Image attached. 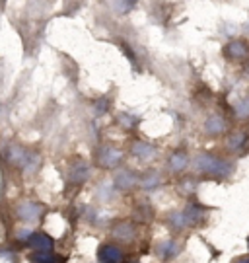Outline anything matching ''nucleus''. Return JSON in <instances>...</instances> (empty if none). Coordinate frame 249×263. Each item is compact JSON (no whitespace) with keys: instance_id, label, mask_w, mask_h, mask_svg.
Returning a JSON list of instances; mask_svg holds the SVG:
<instances>
[{"instance_id":"17","label":"nucleus","mask_w":249,"mask_h":263,"mask_svg":"<svg viewBox=\"0 0 249 263\" xmlns=\"http://www.w3.org/2000/svg\"><path fill=\"white\" fill-rule=\"evenodd\" d=\"M247 246H249V240H247Z\"/></svg>"},{"instance_id":"2","label":"nucleus","mask_w":249,"mask_h":263,"mask_svg":"<svg viewBox=\"0 0 249 263\" xmlns=\"http://www.w3.org/2000/svg\"><path fill=\"white\" fill-rule=\"evenodd\" d=\"M98 259H100V263H125V254H123V250L117 248V246L107 244L100 248Z\"/></svg>"},{"instance_id":"16","label":"nucleus","mask_w":249,"mask_h":263,"mask_svg":"<svg viewBox=\"0 0 249 263\" xmlns=\"http://www.w3.org/2000/svg\"><path fill=\"white\" fill-rule=\"evenodd\" d=\"M236 263H249V257H241V259H238Z\"/></svg>"},{"instance_id":"9","label":"nucleus","mask_w":249,"mask_h":263,"mask_svg":"<svg viewBox=\"0 0 249 263\" xmlns=\"http://www.w3.org/2000/svg\"><path fill=\"white\" fill-rule=\"evenodd\" d=\"M185 166H187V156H185L183 152L174 154V156H171V160H169V168L174 170V172H181Z\"/></svg>"},{"instance_id":"14","label":"nucleus","mask_w":249,"mask_h":263,"mask_svg":"<svg viewBox=\"0 0 249 263\" xmlns=\"http://www.w3.org/2000/svg\"><path fill=\"white\" fill-rule=\"evenodd\" d=\"M158 183H160V176H158L156 172H148L146 176H144V179H142V185H144V187H156Z\"/></svg>"},{"instance_id":"15","label":"nucleus","mask_w":249,"mask_h":263,"mask_svg":"<svg viewBox=\"0 0 249 263\" xmlns=\"http://www.w3.org/2000/svg\"><path fill=\"white\" fill-rule=\"evenodd\" d=\"M18 238H20V240H29V232H28V230H22Z\"/></svg>"},{"instance_id":"7","label":"nucleus","mask_w":249,"mask_h":263,"mask_svg":"<svg viewBox=\"0 0 249 263\" xmlns=\"http://www.w3.org/2000/svg\"><path fill=\"white\" fill-rule=\"evenodd\" d=\"M179 254V244L174 242V240H169V242H164V244L160 246V255L164 257V259H169V257H176Z\"/></svg>"},{"instance_id":"10","label":"nucleus","mask_w":249,"mask_h":263,"mask_svg":"<svg viewBox=\"0 0 249 263\" xmlns=\"http://www.w3.org/2000/svg\"><path fill=\"white\" fill-rule=\"evenodd\" d=\"M115 181H117V185H119V187L129 189V187L135 185V181H137V179L132 178V174H129V172H121L119 176L115 178Z\"/></svg>"},{"instance_id":"3","label":"nucleus","mask_w":249,"mask_h":263,"mask_svg":"<svg viewBox=\"0 0 249 263\" xmlns=\"http://www.w3.org/2000/svg\"><path fill=\"white\" fill-rule=\"evenodd\" d=\"M29 246L35 250V252H51L53 250V238L47 236L45 232H35V234L29 236Z\"/></svg>"},{"instance_id":"4","label":"nucleus","mask_w":249,"mask_h":263,"mask_svg":"<svg viewBox=\"0 0 249 263\" xmlns=\"http://www.w3.org/2000/svg\"><path fill=\"white\" fill-rule=\"evenodd\" d=\"M18 215L24 218V220H37L39 216H41V207L37 205V203H24V205H20L18 209Z\"/></svg>"},{"instance_id":"1","label":"nucleus","mask_w":249,"mask_h":263,"mask_svg":"<svg viewBox=\"0 0 249 263\" xmlns=\"http://www.w3.org/2000/svg\"><path fill=\"white\" fill-rule=\"evenodd\" d=\"M197 168L201 170V172H204V174H226V170H230V166L224 160L203 154L201 158L197 160Z\"/></svg>"},{"instance_id":"8","label":"nucleus","mask_w":249,"mask_h":263,"mask_svg":"<svg viewBox=\"0 0 249 263\" xmlns=\"http://www.w3.org/2000/svg\"><path fill=\"white\" fill-rule=\"evenodd\" d=\"M224 129H226V125H224V121H222L220 117H213V119L206 121V133L208 135H218Z\"/></svg>"},{"instance_id":"11","label":"nucleus","mask_w":249,"mask_h":263,"mask_svg":"<svg viewBox=\"0 0 249 263\" xmlns=\"http://www.w3.org/2000/svg\"><path fill=\"white\" fill-rule=\"evenodd\" d=\"M135 154L139 156V158H150L152 154H154V148L150 146V144H146V142H139V144H135Z\"/></svg>"},{"instance_id":"12","label":"nucleus","mask_w":249,"mask_h":263,"mask_svg":"<svg viewBox=\"0 0 249 263\" xmlns=\"http://www.w3.org/2000/svg\"><path fill=\"white\" fill-rule=\"evenodd\" d=\"M115 236L119 240H130L132 238V226L130 224H119L115 228Z\"/></svg>"},{"instance_id":"5","label":"nucleus","mask_w":249,"mask_h":263,"mask_svg":"<svg viewBox=\"0 0 249 263\" xmlns=\"http://www.w3.org/2000/svg\"><path fill=\"white\" fill-rule=\"evenodd\" d=\"M29 263H65V257H56L51 252H35L29 255Z\"/></svg>"},{"instance_id":"6","label":"nucleus","mask_w":249,"mask_h":263,"mask_svg":"<svg viewBox=\"0 0 249 263\" xmlns=\"http://www.w3.org/2000/svg\"><path fill=\"white\" fill-rule=\"evenodd\" d=\"M121 154L115 148H103L102 151V156H100V162H102V166L105 168H113L117 162H119Z\"/></svg>"},{"instance_id":"13","label":"nucleus","mask_w":249,"mask_h":263,"mask_svg":"<svg viewBox=\"0 0 249 263\" xmlns=\"http://www.w3.org/2000/svg\"><path fill=\"white\" fill-rule=\"evenodd\" d=\"M232 53H236V59H243V57L247 55V47L243 45V43H232L230 47H228V55H232Z\"/></svg>"}]
</instances>
